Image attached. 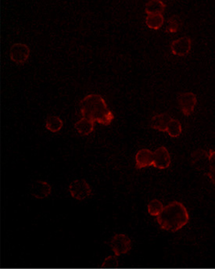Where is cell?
<instances>
[{
    "mask_svg": "<svg viewBox=\"0 0 215 269\" xmlns=\"http://www.w3.org/2000/svg\"><path fill=\"white\" fill-rule=\"evenodd\" d=\"M82 118H89L103 126L111 125L115 116L99 94H89L79 102Z\"/></svg>",
    "mask_w": 215,
    "mask_h": 269,
    "instance_id": "cell-1",
    "label": "cell"
},
{
    "mask_svg": "<svg viewBox=\"0 0 215 269\" xmlns=\"http://www.w3.org/2000/svg\"><path fill=\"white\" fill-rule=\"evenodd\" d=\"M188 210L181 202L174 201L165 206L163 212L157 217L161 229L176 232L186 226L190 221Z\"/></svg>",
    "mask_w": 215,
    "mask_h": 269,
    "instance_id": "cell-2",
    "label": "cell"
},
{
    "mask_svg": "<svg viewBox=\"0 0 215 269\" xmlns=\"http://www.w3.org/2000/svg\"><path fill=\"white\" fill-rule=\"evenodd\" d=\"M111 250L115 253V256L123 255L127 254L132 249V240L127 235L123 233L115 234L111 239L110 243Z\"/></svg>",
    "mask_w": 215,
    "mask_h": 269,
    "instance_id": "cell-3",
    "label": "cell"
},
{
    "mask_svg": "<svg viewBox=\"0 0 215 269\" xmlns=\"http://www.w3.org/2000/svg\"><path fill=\"white\" fill-rule=\"evenodd\" d=\"M69 193L74 199L84 200L92 194L90 185L85 179H75L69 185Z\"/></svg>",
    "mask_w": 215,
    "mask_h": 269,
    "instance_id": "cell-4",
    "label": "cell"
},
{
    "mask_svg": "<svg viewBox=\"0 0 215 269\" xmlns=\"http://www.w3.org/2000/svg\"><path fill=\"white\" fill-rule=\"evenodd\" d=\"M178 103L182 115L189 117L193 113L197 104V98L192 92L181 93L178 95Z\"/></svg>",
    "mask_w": 215,
    "mask_h": 269,
    "instance_id": "cell-5",
    "label": "cell"
},
{
    "mask_svg": "<svg viewBox=\"0 0 215 269\" xmlns=\"http://www.w3.org/2000/svg\"><path fill=\"white\" fill-rule=\"evenodd\" d=\"M171 164V154L165 147H160L153 152V165L155 169L165 170L168 169Z\"/></svg>",
    "mask_w": 215,
    "mask_h": 269,
    "instance_id": "cell-6",
    "label": "cell"
},
{
    "mask_svg": "<svg viewBox=\"0 0 215 269\" xmlns=\"http://www.w3.org/2000/svg\"><path fill=\"white\" fill-rule=\"evenodd\" d=\"M30 52L31 50L27 45L24 43H15L10 48V59L17 64H25L29 58Z\"/></svg>",
    "mask_w": 215,
    "mask_h": 269,
    "instance_id": "cell-7",
    "label": "cell"
},
{
    "mask_svg": "<svg viewBox=\"0 0 215 269\" xmlns=\"http://www.w3.org/2000/svg\"><path fill=\"white\" fill-rule=\"evenodd\" d=\"M171 52L174 56H186L190 53L192 48V39L185 36L173 41L171 46Z\"/></svg>",
    "mask_w": 215,
    "mask_h": 269,
    "instance_id": "cell-8",
    "label": "cell"
},
{
    "mask_svg": "<svg viewBox=\"0 0 215 269\" xmlns=\"http://www.w3.org/2000/svg\"><path fill=\"white\" fill-rule=\"evenodd\" d=\"M29 192L36 199H46L52 193V186L45 181H35L30 186Z\"/></svg>",
    "mask_w": 215,
    "mask_h": 269,
    "instance_id": "cell-9",
    "label": "cell"
},
{
    "mask_svg": "<svg viewBox=\"0 0 215 269\" xmlns=\"http://www.w3.org/2000/svg\"><path fill=\"white\" fill-rule=\"evenodd\" d=\"M136 168L138 170L145 169L153 165V152L149 149H141L136 153Z\"/></svg>",
    "mask_w": 215,
    "mask_h": 269,
    "instance_id": "cell-10",
    "label": "cell"
},
{
    "mask_svg": "<svg viewBox=\"0 0 215 269\" xmlns=\"http://www.w3.org/2000/svg\"><path fill=\"white\" fill-rule=\"evenodd\" d=\"M171 117L167 114L162 113L153 116L149 122V126L153 129L161 132H166L169 122L171 120Z\"/></svg>",
    "mask_w": 215,
    "mask_h": 269,
    "instance_id": "cell-11",
    "label": "cell"
},
{
    "mask_svg": "<svg viewBox=\"0 0 215 269\" xmlns=\"http://www.w3.org/2000/svg\"><path fill=\"white\" fill-rule=\"evenodd\" d=\"M96 122L89 118H82L74 124V128L81 136H87L93 133Z\"/></svg>",
    "mask_w": 215,
    "mask_h": 269,
    "instance_id": "cell-12",
    "label": "cell"
},
{
    "mask_svg": "<svg viewBox=\"0 0 215 269\" xmlns=\"http://www.w3.org/2000/svg\"><path fill=\"white\" fill-rule=\"evenodd\" d=\"M166 9V4L159 0H152L146 2L145 6V13L146 15L163 14Z\"/></svg>",
    "mask_w": 215,
    "mask_h": 269,
    "instance_id": "cell-13",
    "label": "cell"
},
{
    "mask_svg": "<svg viewBox=\"0 0 215 269\" xmlns=\"http://www.w3.org/2000/svg\"><path fill=\"white\" fill-rule=\"evenodd\" d=\"M45 126L49 132L52 133H56L62 129L64 126V122L62 119L56 115H50L47 118L45 122Z\"/></svg>",
    "mask_w": 215,
    "mask_h": 269,
    "instance_id": "cell-14",
    "label": "cell"
},
{
    "mask_svg": "<svg viewBox=\"0 0 215 269\" xmlns=\"http://www.w3.org/2000/svg\"><path fill=\"white\" fill-rule=\"evenodd\" d=\"M145 24L149 28L153 30H159L165 24V17L163 14L147 15L145 18Z\"/></svg>",
    "mask_w": 215,
    "mask_h": 269,
    "instance_id": "cell-15",
    "label": "cell"
},
{
    "mask_svg": "<svg viewBox=\"0 0 215 269\" xmlns=\"http://www.w3.org/2000/svg\"><path fill=\"white\" fill-rule=\"evenodd\" d=\"M202 161L203 162L209 161H208V152L204 149H197L191 155V164L196 166L198 170H201Z\"/></svg>",
    "mask_w": 215,
    "mask_h": 269,
    "instance_id": "cell-16",
    "label": "cell"
},
{
    "mask_svg": "<svg viewBox=\"0 0 215 269\" xmlns=\"http://www.w3.org/2000/svg\"><path fill=\"white\" fill-rule=\"evenodd\" d=\"M167 27L165 31L167 33H176L182 25V21L178 15L171 16L167 20Z\"/></svg>",
    "mask_w": 215,
    "mask_h": 269,
    "instance_id": "cell-17",
    "label": "cell"
},
{
    "mask_svg": "<svg viewBox=\"0 0 215 269\" xmlns=\"http://www.w3.org/2000/svg\"><path fill=\"white\" fill-rule=\"evenodd\" d=\"M168 136L171 138H178L182 132V126L181 122L175 118H171L167 125V131Z\"/></svg>",
    "mask_w": 215,
    "mask_h": 269,
    "instance_id": "cell-18",
    "label": "cell"
},
{
    "mask_svg": "<svg viewBox=\"0 0 215 269\" xmlns=\"http://www.w3.org/2000/svg\"><path fill=\"white\" fill-rule=\"evenodd\" d=\"M165 207V206H164L162 202L160 201L159 199H152L151 201L147 204L148 213L152 216L157 217L163 212Z\"/></svg>",
    "mask_w": 215,
    "mask_h": 269,
    "instance_id": "cell-19",
    "label": "cell"
},
{
    "mask_svg": "<svg viewBox=\"0 0 215 269\" xmlns=\"http://www.w3.org/2000/svg\"><path fill=\"white\" fill-rule=\"evenodd\" d=\"M103 266H118V259L117 256H110L104 260L103 263Z\"/></svg>",
    "mask_w": 215,
    "mask_h": 269,
    "instance_id": "cell-20",
    "label": "cell"
},
{
    "mask_svg": "<svg viewBox=\"0 0 215 269\" xmlns=\"http://www.w3.org/2000/svg\"><path fill=\"white\" fill-rule=\"evenodd\" d=\"M208 161L210 167L215 166V150L214 149H209L208 151Z\"/></svg>",
    "mask_w": 215,
    "mask_h": 269,
    "instance_id": "cell-21",
    "label": "cell"
},
{
    "mask_svg": "<svg viewBox=\"0 0 215 269\" xmlns=\"http://www.w3.org/2000/svg\"><path fill=\"white\" fill-rule=\"evenodd\" d=\"M208 178L210 180L212 181V183L215 185V166L210 167L209 171L207 173Z\"/></svg>",
    "mask_w": 215,
    "mask_h": 269,
    "instance_id": "cell-22",
    "label": "cell"
}]
</instances>
